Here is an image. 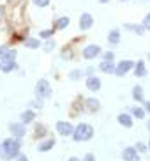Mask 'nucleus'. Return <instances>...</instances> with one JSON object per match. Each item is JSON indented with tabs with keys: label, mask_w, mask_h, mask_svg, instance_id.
Segmentation results:
<instances>
[{
	"label": "nucleus",
	"mask_w": 150,
	"mask_h": 161,
	"mask_svg": "<svg viewBox=\"0 0 150 161\" xmlns=\"http://www.w3.org/2000/svg\"><path fill=\"white\" fill-rule=\"evenodd\" d=\"M20 147H21V140L20 138H9V140L0 143V158L2 159H13L20 156Z\"/></svg>",
	"instance_id": "nucleus-1"
},
{
	"label": "nucleus",
	"mask_w": 150,
	"mask_h": 161,
	"mask_svg": "<svg viewBox=\"0 0 150 161\" xmlns=\"http://www.w3.org/2000/svg\"><path fill=\"white\" fill-rule=\"evenodd\" d=\"M74 140L76 142H87L90 140L94 136V127L90 126V124H78L76 126V129H74Z\"/></svg>",
	"instance_id": "nucleus-2"
},
{
	"label": "nucleus",
	"mask_w": 150,
	"mask_h": 161,
	"mask_svg": "<svg viewBox=\"0 0 150 161\" xmlns=\"http://www.w3.org/2000/svg\"><path fill=\"white\" fill-rule=\"evenodd\" d=\"M36 94H37V98H41V99L50 98V96H51L50 83H48L46 80H39V82L36 83Z\"/></svg>",
	"instance_id": "nucleus-3"
},
{
	"label": "nucleus",
	"mask_w": 150,
	"mask_h": 161,
	"mask_svg": "<svg viewBox=\"0 0 150 161\" xmlns=\"http://www.w3.org/2000/svg\"><path fill=\"white\" fill-rule=\"evenodd\" d=\"M136 64L133 62V60H122L118 66H117V69H115V74H118V76H124L127 71H131L133 67H134Z\"/></svg>",
	"instance_id": "nucleus-4"
},
{
	"label": "nucleus",
	"mask_w": 150,
	"mask_h": 161,
	"mask_svg": "<svg viewBox=\"0 0 150 161\" xmlns=\"http://www.w3.org/2000/svg\"><path fill=\"white\" fill-rule=\"evenodd\" d=\"M74 129H76V127H72V124H69V122H62V120L57 122V131L60 135H64V136L74 135Z\"/></svg>",
	"instance_id": "nucleus-5"
},
{
	"label": "nucleus",
	"mask_w": 150,
	"mask_h": 161,
	"mask_svg": "<svg viewBox=\"0 0 150 161\" xmlns=\"http://www.w3.org/2000/svg\"><path fill=\"white\" fill-rule=\"evenodd\" d=\"M101 53V46H97V44H88V46H85V50H83V57L85 58H95V57Z\"/></svg>",
	"instance_id": "nucleus-6"
},
{
	"label": "nucleus",
	"mask_w": 150,
	"mask_h": 161,
	"mask_svg": "<svg viewBox=\"0 0 150 161\" xmlns=\"http://www.w3.org/2000/svg\"><path fill=\"white\" fill-rule=\"evenodd\" d=\"M92 25H94L92 14L85 13V14H81V16H79V28H81V30H88Z\"/></svg>",
	"instance_id": "nucleus-7"
},
{
	"label": "nucleus",
	"mask_w": 150,
	"mask_h": 161,
	"mask_svg": "<svg viewBox=\"0 0 150 161\" xmlns=\"http://www.w3.org/2000/svg\"><path fill=\"white\" fill-rule=\"evenodd\" d=\"M9 131L16 138H23L25 136V124H9Z\"/></svg>",
	"instance_id": "nucleus-8"
},
{
	"label": "nucleus",
	"mask_w": 150,
	"mask_h": 161,
	"mask_svg": "<svg viewBox=\"0 0 150 161\" xmlns=\"http://www.w3.org/2000/svg\"><path fill=\"white\" fill-rule=\"evenodd\" d=\"M138 158V152H136V147H125L124 152H122V159L124 161H134Z\"/></svg>",
	"instance_id": "nucleus-9"
},
{
	"label": "nucleus",
	"mask_w": 150,
	"mask_h": 161,
	"mask_svg": "<svg viewBox=\"0 0 150 161\" xmlns=\"http://www.w3.org/2000/svg\"><path fill=\"white\" fill-rule=\"evenodd\" d=\"M87 89H90V91H99L101 89V80L97 76H88V80H87Z\"/></svg>",
	"instance_id": "nucleus-10"
},
{
	"label": "nucleus",
	"mask_w": 150,
	"mask_h": 161,
	"mask_svg": "<svg viewBox=\"0 0 150 161\" xmlns=\"http://www.w3.org/2000/svg\"><path fill=\"white\" fill-rule=\"evenodd\" d=\"M99 69L102 71V73H115L117 66L113 64V60H102L101 66H99Z\"/></svg>",
	"instance_id": "nucleus-11"
},
{
	"label": "nucleus",
	"mask_w": 150,
	"mask_h": 161,
	"mask_svg": "<svg viewBox=\"0 0 150 161\" xmlns=\"http://www.w3.org/2000/svg\"><path fill=\"white\" fill-rule=\"evenodd\" d=\"M118 41H120V32H118L117 28L110 30V34H108V42H110V44H118Z\"/></svg>",
	"instance_id": "nucleus-12"
},
{
	"label": "nucleus",
	"mask_w": 150,
	"mask_h": 161,
	"mask_svg": "<svg viewBox=\"0 0 150 161\" xmlns=\"http://www.w3.org/2000/svg\"><path fill=\"white\" fill-rule=\"evenodd\" d=\"M118 122H120L124 127L133 126V119H131V115H127V113H120V115H118Z\"/></svg>",
	"instance_id": "nucleus-13"
},
{
	"label": "nucleus",
	"mask_w": 150,
	"mask_h": 161,
	"mask_svg": "<svg viewBox=\"0 0 150 161\" xmlns=\"http://www.w3.org/2000/svg\"><path fill=\"white\" fill-rule=\"evenodd\" d=\"M87 108H88L90 112H97V110L101 108V103L97 101V99L90 98V99H87Z\"/></svg>",
	"instance_id": "nucleus-14"
},
{
	"label": "nucleus",
	"mask_w": 150,
	"mask_h": 161,
	"mask_svg": "<svg viewBox=\"0 0 150 161\" xmlns=\"http://www.w3.org/2000/svg\"><path fill=\"white\" fill-rule=\"evenodd\" d=\"M14 58H16V51H14V50H7V51H6V55L2 57L0 64H6V62H14Z\"/></svg>",
	"instance_id": "nucleus-15"
},
{
	"label": "nucleus",
	"mask_w": 150,
	"mask_h": 161,
	"mask_svg": "<svg viewBox=\"0 0 150 161\" xmlns=\"http://www.w3.org/2000/svg\"><path fill=\"white\" fill-rule=\"evenodd\" d=\"M134 74H136V76H140V78L147 74V69H145V64H143V60H140V62L134 66Z\"/></svg>",
	"instance_id": "nucleus-16"
},
{
	"label": "nucleus",
	"mask_w": 150,
	"mask_h": 161,
	"mask_svg": "<svg viewBox=\"0 0 150 161\" xmlns=\"http://www.w3.org/2000/svg\"><path fill=\"white\" fill-rule=\"evenodd\" d=\"M34 119H36V113L32 112V110H27V112H23V113H21L23 124H29V122H32Z\"/></svg>",
	"instance_id": "nucleus-17"
},
{
	"label": "nucleus",
	"mask_w": 150,
	"mask_h": 161,
	"mask_svg": "<svg viewBox=\"0 0 150 161\" xmlns=\"http://www.w3.org/2000/svg\"><path fill=\"white\" fill-rule=\"evenodd\" d=\"M124 27L127 28V30H133V32H136V34H143V32H145V27H143V25H133V23H125Z\"/></svg>",
	"instance_id": "nucleus-18"
},
{
	"label": "nucleus",
	"mask_w": 150,
	"mask_h": 161,
	"mask_svg": "<svg viewBox=\"0 0 150 161\" xmlns=\"http://www.w3.org/2000/svg\"><path fill=\"white\" fill-rule=\"evenodd\" d=\"M69 25V18L67 16H62V18H58L57 23H55V30H60V28H65Z\"/></svg>",
	"instance_id": "nucleus-19"
},
{
	"label": "nucleus",
	"mask_w": 150,
	"mask_h": 161,
	"mask_svg": "<svg viewBox=\"0 0 150 161\" xmlns=\"http://www.w3.org/2000/svg\"><path fill=\"white\" fill-rule=\"evenodd\" d=\"M53 145H55V140H53V138H51V140H46V142H43V143H39V151H41V152H46V151H50Z\"/></svg>",
	"instance_id": "nucleus-20"
},
{
	"label": "nucleus",
	"mask_w": 150,
	"mask_h": 161,
	"mask_svg": "<svg viewBox=\"0 0 150 161\" xmlns=\"http://www.w3.org/2000/svg\"><path fill=\"white\" fill-rule=\"evenodd\" d=\"M133 98H134L136 101H143V89H141V85H136L134 89H133Z\"/></svg>",
	"instance_id": "nucleus-21"
},
{
	"label": "nucleus",
	"mask_w": 150,
	"mask_h": 161,
	"mask_svg": "<svg viewBox=\"0 0 150 161\" xmlns=\"http://www.w3.org/2000/svg\"><path fill=\"white\" fill-rule=\"evenodd\" d=\"M14 69H18L16 62H6V64H2V71H4V73H11V71H14Z\"/></svg>",
	"instance_id": "nucleus-22"
},
{
	"label": "nucleus",
	"mask_w": 150,
	"mask_h": 161,
	"mask_svg": "<svg viewBox=\"0 0 150 161\" xmlns=\"http://www.w3.org/2000/svg\"><path fill=\"white\" fill-rule=\"evenodd\" d=\"M25 46H27V48H39V46H41V41H39V39H27V41H25Z\"/></svg>",
	"instance_id": "nucleus-23"
},
{
	"label": "nucleus",
	"mask_w": 150,
	"mask_h": 161,
	"mask_svg": "<svg viewBox=\"0 0 150 161\" xmlns=\"http://www.w3.org/2000/svg\"><path fill=\"white\" fill-rule=\"evenodd\" d=\"M131 113L134 115L136 119H143V117H145V110H143V108H138V106H136V108H131Z\"/></svg>",
	"instance_id": "nucleus-24"
},
{
	"label": "nucleus",
	"mask_w": 150,
	"mask_h": 161,
	"mask_svg": "<svg viewBox=\"0 0 150 161\" xmlns=\"http://www.w3.org/2000/svg\"><path fill=\"white\" fill-rule=\"evenodd\" d=\"M143 27H145V30H150V13L145 16V20H143Z\"/></svg>",
	"instance_id": "nucleus-25"
},
{
	"label": "nucleus",
	"mask_w": 150,
	"mask_h": 161,
	"mask_svg": "<svg viewBox=\"0 0 150 161\" xmlns=\"http://www.w3.org/2000/svg\"><path fill=\"white\" fill-rule=\"evenodd\" d=\"M34 4L39 7H46L48 4H50V0H34Z\"/></svg>",
	"instance_id": "nucleus-26"
},
{
	"label": "nucleus",
	"mask_w": 150,
	"mask_h": 161,
	"mask_svg": "<svg viewBox=\"0 0 150 161\" xmlns=\"http://www.w3.org/2000/svg\"><path fill=\"white\" fill-rule=\"evenodd\" d=\"M53 48H55V41H48L44 44V50H46V51H51Z\"/></svg>",
	"instance_id": "nucleus-27"
},
{
	"label": "nucleus",
	"mask_w": 150,
	"mask_h": 161,
	"mask_svg": "<svg viewBox=\"0 0 150 161\" xmlns=\"http://www.w3.org/2000/svg\"><path fill=\"white\" fill-rule=\"evenodd\" d=\"M79 74H81L79 71H72L71 74H69V78H71V80H78V78H79Z\"/></svg>",
	"instance_id": "nucleus-28"
},
{
	"label": "nucleus",
	"mask_w": 150,
	"mask_h": 161,
	"mask_svg": "<svg viewBox=\"0 0 150 161\" xmlns=\"http://www.w3.org/2000/svg\"><path fill=\"white\" fill-rule=\"evenodd\" d=\"M136 151H140V152H145V151H147L145 143H138V145H136Z\"/></svg>",
	"instance_id": "nucleus-29"
},
{
	"label": "nucleus",
	"mask_w": 150,
	"mask_h": 161,
	"mask_svg": "<svg viewBox=\"0 0 150 161\" xmlns=\"http://www.w3.org/2000/svg\"><path fill=\"white\" fill-rule=\"evenodd\" d=\"M51 34H53V30H43V32H41V37H50Z\"/></svg>",
	"instance_id": "nucleus-30"
},
{
	"label": "nucleus",
	"mask_w": 150,
	"mask_h": 161,
	"mask_svg": "<svg viewBox=\"0 0 150 161\" xmlns=\"http://www.w3.org/2000/svg\"><path fill=\"white\" fill-rule=\"evenodd\" d=\"M6 51H7V46H0V60H2V57L6 55Z\"/></svg>",
	"instance_id": "nucleus-31"
},
{
	"label": "nucleus",
	"mask_w": 150,
	"mask_h": 161,
	"mask_svg": "<svg viewBox=\"0 0 150 161\" xmlns=\"http://www.w3.org/2000/svg\"><path fill=\"white\" fill-rule=\"evenodd\" d=\"M44 131H46V129H44L43 126H37V127H36V133H37V135H44Z\"/></svg>",
	"instance_id": "nucleus-32"
},
{
	"label": "nucleus",
	"mask_w": 150,
	"mask_h": 161,
	"mask_svg": "<svg viewBox=\"0 0 150 161\" xmlns=\"http://www.w3.org/2000/svg\"><path fill=\"white\" fill-rule=\"evenodd\" d=\"M83 161H95V158H94V154H87L83 158Z\"/></svg>",
	"instance_id": "nucleus-33"
},
{
	"label": "nucleus",
	"mask_w": 150,
	"mask_h": 161,
	"mask_svg": "<svg viewBox=\"0 0 150 161\" xmlns=\"http://www.w3.org/2000/svg\"><path fill=\"white\" fill-rule=\"evenodd\" d=\"M104 60H113V53L110 51V53H104Z\"/></svg>",
	"instance_id": "nucleus-34"
},
{
	"label": "nucleus",
	"mask_w": 150,
	"mask_h": 161,
	"mask_svg": "<svg viewBox=\"0 0 150 161\" xmlns=\"http://www.w3.org/2000/svg\"><path fill=\"white\" fill-rule=\"evenodd\" d=\"M145 112H150V101H147V103H145Z\"/></svg>",
	"instance_id": "nucleus-35"
},
{
	"label": "nucleus",
	"mask_w": 150,
	"mask_h": 161,
	"mask_svg": "<svg viewBox=\"0 0 150 161\" xmlns=\"http://www.w3.org/2000/svg\"><path fill=\"white\" fill-rule=\"evenodd\" d=\"M18 161H29V159H27L23 154H20V156H18Z\"/></svg>",
	"instance_id": "nucleus-36"
},
{
	"label": "nucleus",
	"mask_w": 150,
	"mask_h": 161,
	"mask_svg": "<svg viewBox=\"0 0 150 161\" xmlns=\"http://www.w3.org/2000/svg\"><path fill=\"white\" fill-rule=\"evenodd\" d=\"M85 73H87V74H92V73H94V67H88V69H87Z\"/></svg>",
	"instance_id": "nucleus-37"
},
{
	"label": "nucleus",
	"mask_w": 150,
	"mask_h": 161,
	"mask_svg": "<svg viewBox=\"0 0 150 161\" xmlns=\"http://www.w3.org/2000/svg\"><path fill=\"white\" fill-rule=\"evenodd\" d=\"M101 4H106V2H110V0H99Z\"/></svg>",
	"instance_id": "nucleus-38"
},
{
	"label": "nucleus",
	"mask_w": 150,
	"mask_h": 161,
	"mask_svg": "<svg viewBox=\"0 0 150 161\" xmlns=\"http://www.w3.org/2000/svg\"><path fill=\"white\" fill-rule=\"evenodd\" d=\"M69 161H79V159H78V158H71Z\"/></svg>",
	"instance_id": "nucleus-39"
},
{
	"label": "nucleus",
	"mask_w": 150,
	"mask_h": 161,
	"mask_svg": "<svg viewBox=\"0 0 150 161\" xmlns=\"http://www.w3.org/2000/svg\"><path fill=\"white\" fill-rule=\"evenodd\" d=\"M147 127H148V131H150V120H148V124H147Z\"/></svg>",
	"instance_id": "nucleus-40"
},
{
	"label": "nucleus",
	"mask_w": 150,
	"mask_h": 161,
	"mask_svg": "<svg viewBox=\"0 0 150 161\" xmlns=\"http://www.w3.org/2000/svg\"><path fill=\"white\" fill-rule=\"evenodd\" d=\"M134 161H140V158H136V159H134Z\"/></svg>",
	"instance_id": "nucleus-41"
},
{
	"label": "nucleus",
	"mask_w": 150,
	"mask_h": 161,
	"mask_svg": "<svg viewBox=\"0 0 150 161\" xmlns=\"http://www.w3.org/2000/svg\"><path fill=\"white\" fill-rule=\"evenodd\" d=\"M148 149H150V142H148Z\"/></svg>",
	"instance_id": "nucleus-42"
},
{
	"label": "nucleus",
	"mask_w": 150,
	"mask_h": 161,
	"mask_svg": "<svg viewBox=\"0 0 150 161\" xmlns=\"http://www.w3.org/2000/svg\"><path fill=\"white\" fill-rule=\"evenodd\" d=\"M0 69H2V64H0Z\"/></svg>",
	"instance_id": "nucleus-43"
},
{
	"label": "nucleus",
	"mask_w": 150,
	"mask_h": 161,
	"mask_svg": "<svg viewBox=\"0 0 150 161\" xmlns=\"http://www.w3.org/2000/svg\"><path fill=\"white\" fill-rule=\"evenodd\" d=\"M148 58H150V53H148Z\"/></svg>",
	"instance_id": "nucleus-44"
},
{
	"label": "nucleus",
	"mask_w": 150,
	"mask_h": 161,
	"mask_svg": "<svg viewBox=\"0 0 150 161\" xmlns=\"http://www.w3.org/2000/svg\"><path fill=\"white\" fill-rule=\"evenodd\" d=\"M143 2H145V0H143Z\"/></svg>",
	"instance_id": "nucleus-45"
}]
</instances>
